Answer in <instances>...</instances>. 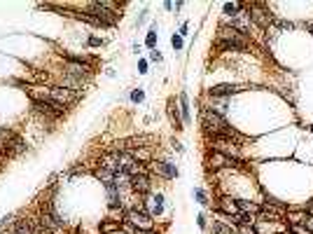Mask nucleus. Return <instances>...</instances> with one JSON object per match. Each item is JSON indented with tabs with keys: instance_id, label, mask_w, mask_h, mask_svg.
<instances>
[{
	"instance_id": "f257e3e1",
	"label": "nucleus",
	"mask_w": 313,
	"mask_h": 234,
	"mask_svg": "<svg viewBox=\"0 0 313 234\" xmlns=\"http://www.w3.org/2000/svg\"><path fill=\"white\" fill-rule=\"evenodd\" d=\"M199 124H201V136L206 138H213V136H220V138H229V141H234L236 145H241L248 141L246 136L241 134V131L236 129V127H231L227 120V115H220V112L211 110L208 105H204L201 108V115H199Z\"/></svg>"
},
{
	"instance_id": "f03ea898",
	"label": "nucleus",
	"mask_w": 313,
	"mask_h": 234,
	"mask_svg": "<svg viewBox=\"0 0 313 234\" xmlns=\"http://www.w3.org/2000/svg\"><path fill=\"white\" fill-rule=\"evenodd\" d=\"M253 47V37L248 31H239L229 24H220L211 50L215 54H231V52H248Z\"/></svg>"
},
{
	"instance_id": "7ed1b4c3",
	"label": "nucleus",
	"mask_w": 313,
	"mask_h": 234,
	"mask_svg": "<svg viewBox=\"0 0 313 234\" xmlns=\"http://www.w3.org/2000/svg\"><path fill=\"white\" fill-rule=\"evenodd\" d=\"M85 14L89 17V24L98 28H112L122 21L120 3H112V0H91L85 5Z\"/></svg>"
},
{
	"instance_id": "20e7f679",
	"label": "nucleus",
	"mask_w": 313,
	"mask_h": 234,
	"mask_svg": "<svg viewBox=\"0 0 313 234\" xmlns=\"http://www.w3.org/2000/svg\"><path fill=\"white\" fill-rule=\"evenodd\" d=\"M30 96H43V99H49L54 103L63 105L66 110H70L72 105H77L82 101L85 94L82 92H72V89H66V87H59V85H49V87H33L28 89Z\"/></svg>"
},
{
	"instance_id": "39448f33",
	"label": "nucleus",
	"mask_w": 313,
	"mask_h": 234,
	"mask_svg": "<svg viewBox=\"0 0 313 234\" xmlns=\"http://www.w3.org/2000/svg\"><path fill=\"white\" fill-rule=\"evenodd\" d=\"M35 218L40 220V225L45 227L47 234H61V232H66L68 229V222L63 220V216L59 213L54 199H45V202H40Z\"/></svg>"
},
{
	"instance_id": "423d86ee",
	"label": "nucleus",
	"mask_w": 313,
	"mask_h": 234,
	"mask_svg": "<svg viewBox=\"0 0 313 234\" xmlns=\"http://www.w3.org/2000/svg\"><path fill=\"white\" fill-rule=\"evenodd\" d=\"M28 99H30V105H33V112L43 117L47 124H56L61 117L68 115L66 108L59 105V103H54V101L43 99V96H30V94H28Z\"/></svg>"
},
{
	"instance_id": "0eeeda50",
	"label": "nucleus",
	"mask_w": 313,
	"mask_h": 234,
	"mask_svg": "<svg viewBox=\"0 0 313 234\" xmlns=\"http://www.w3.org/2000/svg\"><path fill=\"white\" fill-rule=\"evenodd\" d=\"M206 169L213 173L217 171H241L243 169V162L234 160V157H229L224 152H217V150H208L206 154Z\"/></svg>"
},
{
	"instance_id": "6e6552de",
	"label": "nucleus",
	"mask_w": 313,
	"mask_h": 234,
	"mask_svg": "<svg viewBox=\"0 0 313 234\" xmlns=\"http://www.w3.org/2000/svg\"><path fill=\"white\" fill-rule=\"evenodd\" d=\"M129 192L138 199H145L147 194H152V192H154V176H152V171L131 176V180H129Z\"/></svg>"
},
{
	"instance_id": "1a4fd4ad",
	"label": "nucleus",
	"mask_w": 313,
	"mask_h": 234,
	"mask_svg": "<svg viewBox=\"0 0 313 234\" xmlns=\"http://www.w3.org/2000/svg\"><path fill=\"white\" fill-rule=\"evenodd\" d=\"M152 171V176H156V178L162 180H178L180 178V169H178V164H175L173 160H166V157H154V160L147 164Z\"/></svg>"
},
{
	"instance_id": "9d476101",
	"label": "nucleus",
	"mask_w": 313,
	"mask_h": 234,
	"mask_svg": "<svg viewBox=\"0 0 313 234\" xmlns=\"http://www.w3.org/2000/svg\"><path fill=\"white\" fill-rule=\"evenodd\" d=\"M246 87L241 85H231V82H222V85H213L206 89V99L208 101H229L231 96L241 94Z\"/></svg>"
},
{
	"instance_id": "9b49d317",
	"label": "nucleus",
	"mask_w": 313,
	"mask_h": 234,
	"mask_svg": "<svg viewBox=\"0 0 313 234\" xmlns=\"http://www.w3.org/2000/svg\"><path fill=\"white\" fill-rule=\"evenodd\" d=\"M246 14L259 28H269V24L273 21V17L269 12V5H264V3H250V5H246Z\"/></svg>"
},
{
	"instance_id": "f8f14e48",
	"label": "nucleus",
	"mask_w": 313,
	"mask_h": 234,
	"mask_svg": "<svg viewBox=\"0 0 313 234\" xmlns=\"http://www.w3.org/2000/svg\"><path fill=\"white\" fill-rule=\"evenodd\" d=\"M143 204H145V209H147V213H150L154 220H159V218L164 216V211H166V197H164V192H152V194H147Z\"/></svg>"
},
{
	"instance_id": "ddd939ff",
	"label": "nucleus",
	"mask_w": 313,
	"mask_h": 234,
	"mask_svg": "<svg viewBox=\"0 0 313 234\" xmlns=\"http://www.w3.org/2000/svg\"><path fill=\"white\" fill-rule=\"evenodd\" d=\"M166 115H169V122L175 131L185 129L182 117H180V108H178V99H175V96H169V101H166Z\"/></svg>"
},
{
	"instance_id": "4468645a",
	"label": "nucleus",
	"mask_w": 313,
	"mask_h": 234,
	"mask_svg": "<svg viewBox=\"0 0 313 234\" xmlns=\"http://www.w3.org/2000/svg\"><path fill=\"white\" fill-rule=\"evenodd\" d=\"M178 108H180L182 124H185V129H187L192 124V103H189V94L185 89H180V94H178Z\"/></svg>"
},
{
	"instance_id": "2eb2a0df",
	"label": "nucleus",
	"mask_w": 313,
	"mask_h": 234,
	"mask_svg": "<svg viewBox=\"0 0 313 234\" xmlns=\"http://www.w3.org/2000/svg\"><path fill=\"white\" fill-rule=\"evenodd\" d=\"M61 59L68 63H80L87 68H96V59L91 54H72V52H61Z\"/></svg>"
},
{
	"instance_id": "dca6fc26",
	"label": "nucleus",
	"mask_w": 313,
	"mask_h": 234,
	"mask_svg": "<svg viewBox=\"0 0 313 234\" xmlns=\"http://www.w3.org/2000/svg\"><path fill=\"white\" fill-rule=\"evenodd\" d=\"M5 234H35L33 232V225H30L28 218H19V220H12V225L7 229H3Z\"/></svg>"
},
{
	"instance_id": "f3484780",
	"label": "nucleus",
	"mask_w": 313,
	"mask_h": 234,
	"mask_svg": "<svg viewBox=\"0 0 313 234\" xmlns=\"http://www.w3.org/2000/svg\"><path fill=\"white\" fill-rule=\"evenodd\" d=\"M192 197H194V202L199 204V206H204V209H213L211 194H208L204 187H192Z\"/></svg>"
},
{
	"instance_id": "a211bd4d",
	"label": "nucleus",
	"mask_w": 313,
	"mask_h": 234,
	"mask_svg": "<svg viewBox=\"0 0 313 234\" xmlns=\"http://www.w3.org/2000/svg\"><path fill=\"white\" fill-rule=\"evenodd\" d=\"M236 206H239V213H253L257 216L259 213V202H250V199H243V197H236Z\"/></svg>"
},
{
	"instance_id": "6ab92c4d",
	"label": "nucleus",
	"mask_w": 313,
	"mask_h": 234,
	"mask_svg": "<svg viewBox=\"0 0 313 234\" xmlns=\"http://www.w3.org/2000/svg\"><path fill=\"white\" fill-rule=\"evenodd\" d=\"M243 10H246V5H243V3H224V5H222V14L227 19H236L239 14H243Z\"/></svg>"
},
{
	"instance_id": "aec40b11",
	"label": "nucleus",
	"mask_w": 313,
	"mask_h": 234,
	"mask_svg": "<svg viewBox=\"0 0 313 234\" xmlns=\"http://www.w3.org/2000/svg\"><path fill=\"white\" fill-rule=\"evenodd\" d=\"M211 234H239V229L231 227V225H227V222L215 220V218H213V222H211Z\"/></svg>"
},
{
	"instance_id": "412c9836",
	"label": "nucleus",
	"mask_w": 313,
	"mask_h": 234,
	"mask_svg": "<svg viewBox=\"0 0 313 234\" xmlns=\"http://www.w3.org/2000/svg\"><path fill=\"white\" fill-rule=\"evenodd\" d=\"M156 43H159V33H156V21H152L150 31L145 33V47L152 52V50H156Z\"/></svg>"
},
{
	"instance_id": "4be33fe9",
	"label": "nucleus",
	"mask_w": 313,
	"mask_h": 234,
	"mask_svg": "<svg viewBox=\"0 0 313 234\" xmlns=\"http://www.w3.org/2000/svg\"><path fill=\"white\" fill-rule=\"evenodd\" d=\"M255 222H257V216H253V213H239V216H236V227H253Z\"/></svg>"
},
{
	"instance_id": "5701e85b",
	"label": "nucleus",
	"mask_w": 313,
	"mask_h": 234,
	"mask_svg": "<svg viewBox=\"0 0 313 234\" xmlns=\"http://www.w3.org/2000/svg\"><path fill=\"white\" fill-rule=\"evenodd\" d=\"M129 99H131V103L140 105L145 101V89H143V87H136V89H131V92H129Z\"/></svg>"
},
{
	"instance_id": "b1692460",
	"label": "nucleus",
	"mask_w": 313,
	"mask_h": 234,
	"mask_svg": "<svg viewBox=\"0 0 313 234\" xmlns=\"http://www.w3.org/2000/svg\"><path fill=\"white\" fill-rule=\"evenodd\" d=\"M171 47H173L175 52H182L185 50V37H180L178 33H173V35H171Z\"/></svg>"
},
{
	"instance_id": "393cba45",
	"label": "nucleus",
	"mask_w": 313,
	"mask_h": 234,
	"mask_svg": "<svg viewBox=\"0 0 313 234\" xmlns=\"http://www.w3.org/2000/svg\"><path fill=\"white\" fill-rule=\"evenodd\" d=\"M197 227H199L201 232H206V229H208V216H206L204 211H199V213H197Z\"/></svg>"
},
{
	"instance_id": "a878e982",
	"label": "nucleus",
	"mask_w": 313,
	"mask_h": 234,
	"mask_svg": "<svg viewBox=\"0 0 313 234\" xmlns=\"http://www.w3.org/2000/svg\"><path fill=\"white\" fill-rule=\"evenodd\" d=\"M285 227H288L285 229V234H311L304 225H285Z\"/></svg>"
},
{
	"instance_id": "bb28decb",
	"label": "nucleus",
	"mask_w": 313,
	"mask_h": 234,
	"mask_svg": "<svg viewBox=\"0 0 313 234\" xmlns=\"http://www.w3.org/2000/svg\"><path fill=\"white\" fill-rule=\"evenodd\" d=\"M105 45V40L103 37H98V35H89L87 37V47H103Z\"/></svg>"
},
{
	"instance_id": "cd10ccee",
	"label": "nucleus",
	"mask_w": 313,
	"mask_h": 234,
	"mask_svg": "<svg viewBox=\"0 0 313 234\" xmlns=\"http://www.w3.org/2000/svg\"><path fill=\"white\" fill-rule=\"evenodd\" d=\"M147 61H150V63H162V61H164V54L159 52V47L150 52V59H147Z\"/></svg>"
},
{
	"instance_id": "c85d7f7f",
	"label": "nucleus",
	"mask_w": 313,
	"mask_h": 234,
	"mask_svg": "<svg viewBox=\"0 0 313 234\" xmlns=\"http://www.w3.org/2000/svg\"><path fill=\"white\" fill-rule=\"evenodd\" d=\"M12 220H14V216H12V213H7V216H3V218H0V232L10 227V225H12Z\"/></svg>"
},
{
	"instance_id": "c756f323",
	"label": "nucleus",
	"mask_w": 313,
	"mask_h": 234,
	"mask_svg": "<svg viewBox=\"0 0 313 234\" xmlns=\"http://www.w3.org/2000/svg\"><path fill=\"white\" fill-rule=\"evenodd\" d=\"M147 17H150V10H143V12H140L138 17H136V28H140V26H143L145 21H147Z\"/></svg>"
},
{
	"instance_id": "7c9ffc66",
	"label": "nucleus",
	"mask_w": 313,
	"mask_h": 234,
	"mask_svg": "<svg viewBox=\"0 0 313 234\" xmlns=\"http://www.w3.org/2000/svg\"><path fill=\"white\" fill-rule=\"evenodd\" d=\"M147 68H150V61H147V59H138V73L147 75Z\"/></svg>"
},
{
	"instance_id": "2f4dec72",
	"label": "nucleus",
	"mask_w": 313,
	"mask_h": 234,
	"mask_svg": "<svg viewBox=\"0 0 313 234\" xmlns=\"http://www.w3.org/2000/svg\"><path fill=\"white\" fill-rule=\"evenodd\" d=\"M171 145H173V150H175L178 154H185V145H182L178 138H173V141H171Z\"/></svg>"
},
{
	"instance_id": "473e14b6",
	"label": "nucleus",
	"mask_w": 313,
	"mask_h": 234,
	"mask_svg": "<svg viewBox=\"0 0 313 234\" xmlns=\"http://www.w3.org/2000/svg\"><path fill=\"white\" fill-rule=\"evenodd\" d=\"M178 35H180V37L189 35V21H182V24H180V28H178Z\"/></svg>"
},
{
	"instance_id": "72a5a7b5",
	"label": "nucleus",
	"mask_w": 313,
	"mask_h": 234,
	"mask_svg": "<svg viewBox=\"0 0 313 234\" xmlns=\"http://www.w3.org/2000/svg\"><path fill=\"white\" fill-rule=\"evenodd\" d=\"M304 227H306L308 232L313 234V216H306V220H304Z\"/></svg>"
},
{
	"instance_id": "f704fd0d",
	"label": "nucleus",
	"mask_w": 313,
	"mask_h": 234,
	"mask_svg": "<svg viewBox=\"0 0 313 234\" xmlns=\"http://www.w3.org/2000/svg\"><path fill=\"white\" fill-rule=\"evenodd\" d=\"M236 229H239V234H257L255 232V225L253 227H236Z\"/></svg>"
},
{
	"instance_id": "c9c22d12",
	"label": "nucleus",
	"mask_w": 313,
	"mask_h": 234,
	"mask_svg": "<svg viewBox=\"0 0 313 234\" xmlns=\"http://www.w3.org/2000/svg\"><path fill=\"white\" fill-rule=\"evenodd\" d=\"M5 162H7V154H5V150H3V145H0V167H3Z\"/></svg>"
},
{
	"instance_id": "e433bc0d",
	"label": "nucleus",
	"mask_w": 313,
	"mask_h": 234,
	"mask_svg": "<svg viewBox=\"0 0 313 234\" xmlns=\"http://www.w3.org/2000/svg\"><path fill=\"white\" fill-rule=\"evenodd\" d=\"M164 10H166V12H173V3H171V0H166V3H164Z\"/></svg>"
},
{
	"instance_id": "4c0bfd02",
	"label": "nucleus",
	"mask_w": 313,
	"mask_h": 234,
	"mask_svg": "<svg viewBox=\"0 0 313 234\" xmlns=\"http://www.w3.org/2000/svg\"><path fill=\"white\" fill-rule=\"evenodd\" d=\"M182 5H185V3H180V0H178V3H173V10H175V12H180Z\"/></svg>"
},
{
	"instance_id": "58836bf2",
	"label": "nucleus",
	"mask_w": 313,
	"mask_h": 234,
	"mask_svg": "<svg viewBox=\"0 0 313 234\" xmlns=\"http://www.w3.org/2000/svg\"><path fill=\"white\" fill-rule=\"evenodd\" d=\"M0 234H5V232H0Z\"/></svg>"
}]
</instances>
